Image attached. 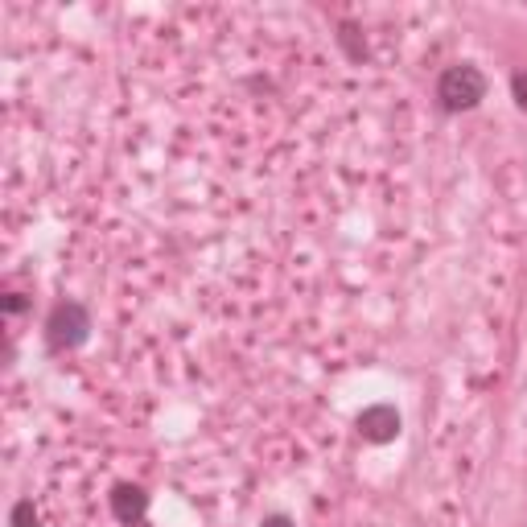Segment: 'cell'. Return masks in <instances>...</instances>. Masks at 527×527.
I'll list each match as a JSON object with an SVG mask.
<instances>
[{
  "instance_id": "277c9868",
  "label": "cell",
  "mask_w": 527,
  "mask_h": 527,
  "mask_svg": "<svg viewBox=\"0 0 527 527\" xmlns=\"http://www.w3.org/2000/svg\"><path fill=\"white\" fill-rule=\"evenodd\" d=\"M108 499H112V515L120 523H140L145 511H149V490L136 486V482H116Z\"/></svg>"
},
{
  "instance_id": "5b68a950",
  "label": "cell",
  "mask_w": 527,
  "mask_h": 527,
  "mask_svg": "<svg viewBox=\"0 0 527 527\" xmlns=\"http://www.w3.org/2000/svg\"><path fill=\"white\" fill-rule=\"evenodd\" d=\"M355 33H359L355 25H342V33H338V42H342V46L350 50V58H367V42H359Z\"/></svg>"
},
{
  "instance_id": "52a82bcc",
  "label": "cell",
  "mask_w": 527,
  "mask_h": 527,
  "mask_svg": "<svg viewBox=\"0 0 527 527\" xmlns=\"http://www.w3.org/2000/svg\"><path fill=\"white\" fill-rule=\"evenodd\" d=\"M511 95H515L519 108L527 112V70H515V75H511Z\"/></svg>"
},
{
  "instance_id": "7a4b0ae2",
  "label": "cell",
  "mask_w": 527,
  "mask_h": 527,
  "mask_svg": "<svg viewBox=\"0 0 527 527\" xmlns=\"http://www.w3.org/2000/svg\"><path fill=\"white\" fill-rule=\"evenodd\" d=\"M87 334H91V313L79 301H58L50 309V318H46L50 350H58V355H62V350H75V346L87 342Z\"/></svg>"
},
{
  "instance_id": "3957f363",
  "label": "cell",
  "mask_w": 527,
  "mask_h": 527,
  "mask_svg": "<svg viewBox=\"0 0 527 527\" xmlns=\"http://www.w3.org/2000/svg\"><path fill=\"white\" fill-rule=\"evenodd\" d=\"M359 433L371 441V445H388L400 437V412L392 404H371L359 412Z\"/></svg>"
},
{
  "instance_id": "8992f818",
  "label": "cell",
  "mask_w": 527,
  "mask_h": 527,
  "mask_svg": "<svg viewBox=\"0 0 527 527\" xmlns=\"http://www.w3.org/2000/svg\"><path fill=\"white\" fill-rule=\"evenodd\" d=\"M13 527H42V519H38V511H33L29 499H21V503L13 507Z\"/></svg>"
},
{
  "instance_id": "ba28073f",
  "label": "cell",
  "mask_w": 527,
  "mask_h": 527,
  "mask_svg": "<svg viewBox=\"0 0 527 527\" xmlns=\"http://www.w3.org/2000/svg\"><path fill=\"white\" fill-rule=\"evenodd\" d=\"M21 309H25V297L21 293H9L5 297V313H21Z\"/></svg>"
},
{
  "instance_id": "9c48e42d",
  "label": "cell",
  "mask_w": 527,
  "mask_h": 527,
  "mask_svg": "<svg viewBox=\"0 0 527 527\" xmlns=\"http://www.w3.org/2000/svg\"><path fill=\"white\" fill-rule=\"evenodd\" d=\"M260 527H297V523H293L289 515H268V519H264Z\"/></svg>"
},
{
  "instance_id": "6da1fadb",
  "label": "cell",
  "mask_w": 527,
  "mask_h": 527,
  "mask_svg": "<svg viewBox=\"0 0 527 527\" xmlns=\"http://www.w3.org/2000/svg\"><path fill=\"white\" fill-rule=\"evenodd\" d=\"M437 99H441V108L445 112H470L478 108V103L486 99V79H482V70L462 62V66H449L441 83H437Z\"/></svg>"
}]
</instances>
